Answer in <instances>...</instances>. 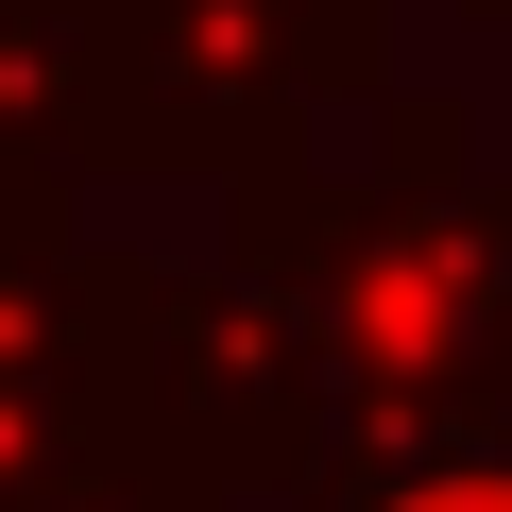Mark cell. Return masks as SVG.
<instances>
[{
  "mask_svg": "<svg viewBox=\"0 0 512 512\" xmlns=\"http://www.w3.org/2000/svg\"><path fill=\"white\" fill-rule=\"evenodd\" d=\"M410 512H512V478H444V495H410Z\"/></svg>",
  "mask_w": 512,
  "mask_h": 512,
  "instance_id": "1",
  "label": "cell"
}]
</instances>
